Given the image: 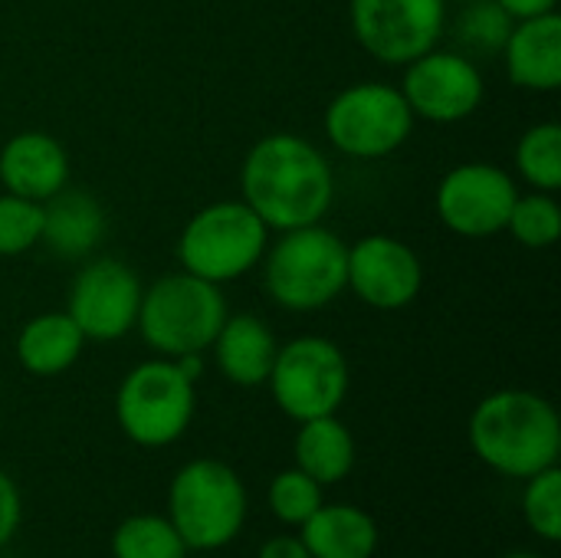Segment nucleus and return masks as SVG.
Masks as SVG:
<instances>
[{
    "label": "nucleus",
    "instance_id": "f257e3e1",
    "mask_svg": "<svg viewBox=\"0 0 561 558\" xmlns=\"http://www.w3.org/2000/svg\"><path fill=\"white\" fill-rule=\"evenodd\" d=\"M240 201L276 234L322 224L335 201V174L309 138L273 132L243 158Z\"/></svg>",
    "mask_w": 561,
    "mask_h": 558
},
{
    "label": "nucleus",
    "instance_id": "f03ea898",
    "mask_svg": "<svg viewBox=\"0 0 561 558\" xmlns=\"http://www.w3.org/2000/svg\"><path fill=\"white\" fill-rule=\"evenodd\" d=\"M467 434L473 454L490 470L513 480H529L559 464V411L536 391L506 388L486 395L473 408Z\"/></svg>",
    "mask_w": 561,
    "mask_h": 558
},
{
    "label": "nucleus",
    "instance_id": "7ed1b4c3",
    "mask_svg": "<svg viewBox=\"0 0 561 558\" xmlns=\"http://www.w3.org/2000/svg\"><path fill=\"white\" fill-rule=\"evenodd\" d=\"M260 266L266 296L286 312H316L348 293V243L325 224L283 230Z\"/></svg>",
    "mask_w": 561,
    "mask_h": 558
},
{
    "label": "nucleus",
    "instance_id": "20e7f679",
    "mask_svg": "<svg viewBox=\"0 0 561 558\" xmlns=\"http://www.w3.org/2000/svg\"><path fill=\"white\" fill-rule=\"evenodd\" d=\"M227 316L230 312L220 286L181 270L145 286L135 329L161 358H181L204 355Z\"/></svg>",
    "mask_w": 561,
    "mask_h": 558
},
{
    "label": "nucleus",
    "instance_id": "39448f33",
    "mask_svg": "<svg viewBox=\"0 0 561 558\" xmlns=\"http://www.w3.org/2000/svg\"><path fill=\"white\" fill-rule=\"evenodd\" d=\"M168 520L194 553L230 546L247 523V490L233 467L201 457L184 464L168 490Z\"/></svg>",
    "mask_w": 561,
    "mask_h": 558
},
{
    "label": "nucleus",
    "instance_id": "423d86ee",
    "mask_svg": "<svg viewBox=\"0 0 561 558\" xmlns=\"http://www.w3.org/2000/svg\"><path fill=\"white\" fill-rule=\"evenodd\" d=\"M270 247V227L243 201H214L201 207L178 237L184 273L214 286L233 283L260 266Z\"/></svg>",
    "mask_w": 561,
    "mask_h": 558
},
{
    "label": "nucleus",
    "instance_id": "0eeeda50",
    "mask_svg": "<svg viewBox=\"0 0 561 558\" xmlns=\"http://www.w3.org/2000/svg\"><path fill=\"white\" fill-rule=\"evenodd\" d=\"M197 411L194 382L174 358L135 365L115 391V421L138 447H168L184 437Z\"/></svg>",
    "mask_w": 561,
    "mask_h": 558
},
{
    "label": "nucleus",
    "instance_id": "6e6552de",
    "mask_svg": "<svg viewBox=\"0 0 561 558\" xmlns=\"http://www.w3.org/2000/svg\"><path fill=\"white\" fill-rule=\"evenodd\" d=\"M329 145L355 161H378L394 155L414 132V112L398 86L391 82H355L342 89L325 115Z\"/></svg>",
    "mask_w": 561,
    "mask_h": 558
},
{
    "label": "nucleus",
    "instance_id": "1a4fd4ad",
    "mask_svg": "<svg viewBox=\"0 0 561 558\" xmlns=\"http://www.w3.org/2000/svg\"><path fill=\"white\" fill-rule=\"evenodd\" d=\"M276 408L293 421L335 414L348 395L352 372L345 352L325 335H299L279 345L266 378Z\"/></svg>",
    "mask_w": 561,
    "mask_h": 558
},
{
    "label": "nucleus",
    "instance_id": "9d476101",
    "mask_svg": "<svg viewBox=\"0 0 561 558\" xmlns=\"http://www.w3.org/2000/svg\"><path fill=\"white\" fill-rule=\"evenodd\" d=\"M352 36L385 62L408 66L434 49L447 30V0H352Z\"/></svg>",
    "mask_w": 561,
    "mask_h": 558
},
{
    "label": "nucleus",
    "instance_id": "9b49d317",
    "mask_svg": "<svg viewBox=\"0 0 561 558\" xmlns=\"http://www.w3.org/2000/svg\"><path fill=\"white\" fill-rule=\"evenodd\" d=\"M519 197L513 174L490 161H463L450 168L434 194L440 224L463 240H486L506 230Z\"/></svg>",
    "mask_w": 561,
    "mask_h": 558
},
{
    "label": "nucleus",
    "instance_id": "f8f14e48",
    "mask_svg": "<svg viewBox=\"0 0 561 558\" xmlns=\"http://www.w3.org/2000/svg\"><path fill=\"white\" fill-rule=\"evenodd\" d=\"M141 293V276L125 260L99 257L72 276L66 312L85 342H115L135 329Z\"/></svg>",
    "mask_w": 561,
    "mask_h": 558
},
{
    "label": "nucleus",
    "instance_id": "ddd939ff",
    "mask_svg": "<svg viewBox=\"0 0 561 558\" xmlns=\"http://www.w3.org/2000/svg\"><path fill=\"white\" fill-rule=\"evenodd\" d=\"M401 69H404V82L398 89L408 99L414 118L434 125H457L470 118L486 99L480 62L463 56L460 49L434 46Z\"/></svg>",
    "mask_w": 561,
    "mask_h": 558
},
{
    "label": "nucleus",
    "instance_id": "4468645a",
    "mask_svg": "<svg viewBox=\"0 0 561 558\" xmlns=\"http://www.w3.org/2000/svg\"><path fill=\"white\" fill-rule=\"evenodd\" d=\"M348 289L378 312H398L421 296L424 263L404 240L368 234L348 247Z\"/></svg>",
    "mask_w": 561,
    "mask_h": 558
},
{
    "label": "nucleus",
    "instance_id": "2eb2a0df",
    "mask_svg": "<svg viewBox=\"0 0 561 558\" xmlns=\"http://www.w3.org/2000/svg\"><path fill=\"white\" fill-rule=\"evenodd\" d=\"M0 184L30 201H49L69 184V155L49 132H16L0 148Z\"/></svg>",
    "mask_w": 561,
    "mask_h": 558
},
{
    "label": "nucleus",
    "instance_id": "dca6fc26",
    "mask_svg": "<svg viewBox=\"0 0 561 558\" xmlns=\"http://www.w3.org/2000/svg\"><path fill=\"white\" fill-rule=\"evenodd\" d=\"M510 82L526 92H556L561 86V16L546 13L513 23L503 46Z\"/></svg>",
    "mask_w": 561,
    "mask_h": 558
},
{
    "label": "nucleus",
    "instance_id": "f3484780",
    "mask_svg": "<svg viewBox=\"0 0 561 558\" xmlns=\"http://www.w3.org/2000/svg\"><path fill=\"white\" fill-rule=\"evenodd\" d=\"M105 207L89 191L62 187L43 201L39 243L59 260H85L105 237Z\"/></svg>",
    "mask_w": 561,
    "mask_h": 558
},
{
    "label": "nucleus",
    "instance_id": "a211bd4d",
    "mask_svg": "<svg viewBox=\"0 0 561 558\" xmlns=\"http://www.w3.org/2000/svg\"><path fill=\"white\" fill-rule=\"evenodd\" d=\"M210 352L227 382H233L240 388H256V385H266L270 368L279 352V342L260 316L237 312V316L224 319Z\"/></svg>",
    "mask_w": 561,
    "mask_h": 558
},
{
    "label": "nucleus",
    "instance_id": "6ab92c4d",
    "mask_svg": "<svg viewBox=\"0 0 561 558\" xmlns=\"http://www.w3.org/2000/svg\"><path fill=\"white\" fill-rule=\"evenodd\" d=\"M299 539L312 558H371L378 549V526L358 506L322 503L299 526Z\"/></svg>",
    "mask_w": 561,
    "mask_h": 558
},
{
    "label": "nucleus",
    "instance_id": "aec40b11",
    "mask_svg": "<svg viewBox=\"0 0 561 558\" xmlns=\"http://www.w3.org/2000/svg\"><path fill=\"white\" fill-rule=\"evenodd\" d=\"M85 349V335L69 312H39L16 335V362L36 378H56L69 372Z\"/></svg>",
    "mask_w": 561,
    "mask_h": 558
},
{
    "label": "nucleus",
    "instance_id": "412c9836",
    "mask_svg": "<svg viewBox=\"0 0 561 558\" xmlns=\"http://www.w3.org/2000/svg\"><path fill=\"white\" fill-rule=\"evenodd\" d=\"M296 467L322 487L345 480L355 467L352 431L335 414L302 421L296 434Z\"/></svg>",
    "mask_w": 561,
    "mask_h": 558
},
{
    "label": "nucleus",
    "instance_id": "4be33fe9",
    "mask_svg": "<svg viewBox=\"0 0 561 558\" xmlns=\"http://www.w3.org/2000/svg\"><path fill=\"white\" fill-rule=\"evenodd\" d=\"M513 16L496 0H463L454 20L457 49L470 59L503 56V46L513 33Z\"/></svg>",
    "mask_w": 561,
    "mask_h": 558
},
{
    "label": "nucleus",
    "instance_id": "5701e85b",
    "mask_svg": "<svg viewBox=\"0 0 561 558\" xmlns=\"http://www.w3.org/2000/svg\"><path fill=\"white\" fill-rule=\"evenodd\" d=\"M516 171L533 191L556 194L561 187V125L539 122L516 145Z\"/></svg>",
    "mask_w": 561,
    "mask_h": 558
},
{
    "label": "nucleus",
    "instance_id": "b1692460",
    "mask_svg": "<svg viewBox=\"0 0 561 558\" xmlns=\"http://www.w3.org/2000/svg\"><path fill=\"white\" fill-rule=\"evenodd\" d=\"M187 546L164 516H128L112 533V556L115 558H187Z\"/></svg>",
    "mask_w": 561,
    "mask_h": 558
},
{
    "label": "nucleus",
    "instance_id": "393cba45",
    "mask_svg": "<svg viewBox=\"0 0 561 558\" xmlns=\"http://www.w3.org/2000/svg\"><path fill=\"white\" fill-rule=\"evenodd\" d=\"M506 230L513 234V240L526 250H549L556 247L561 237V207L556 194L549 191H533V194H519Z\"/></svg>",
    "mask_w": 561,
    "mask_h": 558
},
{
    "label": "nucleus",
    "instance_id": "a878e982",
    "mask_svg": "<svg viewBox=\"0 0 561 558\" xmlns=\"http://www.w3.org/2000/svg\"><path fill=\"white\" fill-rule=\"evenodd\" d=\"M43 234V204L10 194H0V257H23L39 243Z\"/></svg>",
    "mask_w": 561,
    "mask_h": 558
},
{
    "label": "nucleus",
    "instance_id": "bb28decb",
    "mask_svg": "<svg viewBox=\"0 0 561 558\" xmlns=\"http://www.w3.org/2000/svg\"><path fill=\"white\" fill-rule=\"evenodd\" d=\"M523 516L536 536L546 543L561 539V474L559 464L529 477L526 493H523Z\"/></svg>",
    "mask_w": 561,
    "mask_h": 558
},
{
    "label": "nucleus",
    "instance_id": "cd10ccee",
    "mask_svg": "<svg viewBox=\"0 0 561 558\" xmlns=\"http://www.w3.org/2000/svg\"><path fill=\"white\" fill-rule=\"evenodd\" d=\"M322 503H325L322 500V483H316L299 467L296 470H283L270 483V506H273V513L286 526H302Z\"/></svg>",
    "mask_w": 561,
    "mask_h": 558
},
{
    "label": "nucleus",
    "instance_id": "c85d7f7f",
    "mask_svg": "<svg viewBox=\"0 0 561 558\" xmlns=\"http://www.w3.org/2000/svg\"><path fill=\"white\" fill-rule=\"evenodd\" d=\"M23 520V500L16 483L10 480V474L0 470V549L13 539V533L20 529Z\"/></svg>",
    "mask_w": 561,
    "mask_h": 558
},
{
    "label": "nucleus",
    "instance_id": "c756f323",
    "mask_svg": "<svg viewBox=\"0 0 561 558\" xmlns=\"http://www.w3.org/2000/svg\"><path fill=\"white\" fill-rule=\"evenodd\" d=\"M516 23L519 20H533V16H546L559 10V0H496Z\"/></svg>",
    "mask_w": 561,
    "mask_h": 558
},
{
    "label": "nucleus",
    "instance_id": "7c9ffc66",
    "mask_svg": "<svg viewBox=\"0 0 561 558\" xmlns=\"http://www.w3.org/2000/svg\"><path fill=\"white\" fill-rule=\"evenodd\" d=\"M260 558H312L309 549L302 546L299 536H276L270 539L263 549H260Z\"/></svg>",
    "mask_w": 561,
    "mask_h": 558
},
{
    "label": "nucleus",
    "instance_id": "2f4dec72",
    "mask_svg": "<svg viewBox=\"0 0 561 558\" xmlns=\"http://www.w3.org/2000/svg\"><path fill=\"white\" fill-rule=\"evenodd\" d=\"M503 558H542V556H533V553H513V556H503Z\"/></svg>",
    "mask_w": 561,
    "mask_h": 558
}]
</instances>
